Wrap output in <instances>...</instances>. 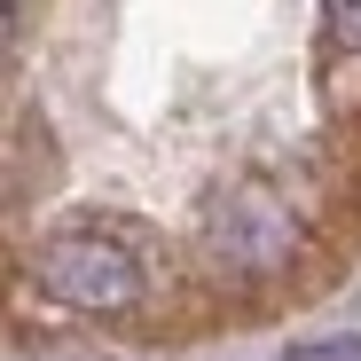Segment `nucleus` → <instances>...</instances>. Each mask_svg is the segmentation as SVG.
Returning <instances> with one entry per match:
<instances>
[{
  "label": "nucleus",
  "mask_w": 361,
  "mask_h": 361,
  "mask_svg": "<svg viewBox=\"0 0 361 361\" xmlns=\"http://www.w3.org/2000/svg\"><path fill=\"white\" fill-rule=\"evenodd\" d=\"M32 283L63 314L118 322V314H142L157 298V252H149L142 228L87 212V220H63L32 244Z\"/></svg>",
  "instance_id": "f257e3e1"
},
{
  "label": "nucleus",
  "mask_w": 361,
  "mask_h": 361,
  "mask_svg": "<svg viewBox=\"0 0 361 361\" xmlns=\"http://www.w3.org/2000/svg\"><path fill=\"white\" fill-rule=\"evenodd\" d=\"M197 252L220 275H235V283H275V275L298 267L307 228H298V204L275 180H228V189H212L204 212H197Z\"/></svg>",
  "instance_id": "f03ea898"
},
{
  "label": "nucleus",
  "mask_w": 361,
  "mask_h": 361,
  "mask_svg": "<svg viewBox=\"0 0 361 361\" xmlns=\"http://www.w3.org/2000/svg\"><path fill=\"white\" fill-rule=\"evenodd\" d=\"M322 32H330V47L361 55V0H322Z\"/></svg>",
  "instance_id": "7ed1b4c3"
},
{
  "label": "nucleus",
  "mask_w": 361,
  "mask_h": 361,
  "mask_svg": "<svg viewBox=\"0 0 361 361\" xmlns=\"http://www.w3.org/2000/svg\"><path fill=\"white\" fill-rule=\"evenodd\" d=\"M283 361H361V338H322V345H290Z\"/></svg>",
  "instance_id": "20e7f679"
}]
</instances>
